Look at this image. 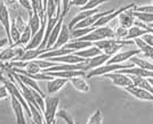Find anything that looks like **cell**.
Returning <instances> with one entry per match:
<instances>
[{
  "label": "cell",
  "instance_id": "obj_1",
  "mask_svg": "<svg viewBox=\"0 0 153 124\" xmlns=\"http://www.w3.org/2000/svg\"><path fill=\"white\" fill-rule=\"evenodd\" d=\"M133 40H119V39H104L94 42V46L97 47L98 49L102 51L103 54H106L108 56H113L118 51H120L123 46L127 44H133Z\"/></svg>",
  "mask_w": 153,
  "mask_h": 124
},
{
  "label": "cell",
  "instance_id": "obj_2",
  "mask_svg": "<svg viewBox=\"0 0 153 124\" xmlns=\"http://www.w3.org/2000/svg\"><path fill=\"white\" fill-rule=\"evenodd\" d=\"M110 38H114V31H113V29L108 27V25H104V26L94 27L93 31H90L88 34H86L85 37L80 38V39H78V40L89 41V42H93V44H94L96 41L104 40V39H110Z\"/></svg>",
  "mask_w": 153,
  "mask_h": 124
},
{
  "label": "cell",
  "instance_id": "obj_3",
  "mask_svg": "<svg viewBox=\"0 0 153 124\" xmlns=\"http://www.w3.org/2000/svg\"><path fill=\"white\" fill-rule=\"evenodd\" d=\"M58 104L59 99L58 97L54 96H48L45 97V107H44V123L45 124H53L56 117V113H57Z\"/></svg>",
  "mask_w": 153,
  "mask_h": 124
},
{
  "label": "cell",
  "instance_id": "obj_4",
  "mask_svg": "<svg viewBox=\"0 0 153 124\" xmlns=\"http://www.w3.org/2000/svg\"><path fill=\"white\" fill-rule=\"evenodd\" d=\"M134 65L130 63V64H104L101 65L98 67L93 68L88 71L87 73V78L91 79V78H95V76H103L104 74H108V73H112V72H117L119 69H123V68H129L133 67Z\"/></svg>",
  "mask_w": 153,
  "mask_h": 124
},
{
  "label": "cell",
  "instance_id": "obj_5",
  "mask_svg": "<svg viewBox=\"0 0 153 124\" xmlns=\"http://www.w3.org/2000/svg\"><path fill=\"white\" fill-rule=\"evenodd\" d=\"M10 15H9V10L7 6L4 4L2 0H0V24L4 26V30L6 32V35H7V40H8V44L9 47L13 46V42L10 40Z\"/></svg>",
  "mask_w": 153,
  "mask_h": 124
},
{
  "label": "cell",
  "instance_id": "obj_6",
  "mask_svg": "<svg viewBox=\"0 0 153 124\" xmlns=\"http://www.w3.org/2000/svg\"><path fill=\"white\" fill-rule=\"evenodd\" d=\"M104 78H108V80H111V82L119 88H127L133 86V81L130 79V76L127 74H122L119 72H112V73H108V74L103 75Z\"/></svg>",
  "mask_w": 153,
  "mask_h": 124
},
{
  "label": "cell",
  "instance_id": "obj_7",
  "mask_svg": "<svg viewBox=\"0 0 153 124\" xmlns=\"http://www.w3.org/2000/svg\"><path fill=\"white\" fill-rule=\"evenodd\" d=\"M140 50L138 49H131V50H126V51H118L113 56L110 57L106 64H122V63L129 61L133 56H137L140 55Z\"/></svg>",
  "mask_w": 153,
  "mask_h": 124
},
{
  "label": "cell",
  "instance_id": "obj_8",
  "mask_svg": "<svg viewBox=\"0 0 153 124\" xmlns=\"http://www.w3.org/2000/svg\"><path fill=\"white\" fill-rule=\"evenodd\" d=\"M10 100H12V108L15 114V118H16V124H26V120L24 116V108L22 104L19 101L16 97H14L13 94H9Z\"/></svg>",
  "mask_w": 153,
  "mask_h": 124
},
{
  "label": "cell",
  "instance_id": "obj_9",
  "mask_svg": "<svg viewBox=\"0 0 153 124\" xmlns=\"http://www.w3.org/2000/svg\"><path fill=\"white\" fill-rule=\"evenodd\" d=\"M110 57L108 55L106 54H101V55H97L95 57H91V58H88V59H86V64H85V72H88L90 69H93V68H96L98 67V66H101V65H104L105 63L108 62V59H110Z\"/></svg>",
  "mask_w": 153,
  "mask_h": 124
},
{
  "label": "cell",
  "instance_id": "obj_10",
  "mask_svg": "<svg viewBox=\"0 0 153 124\" xmlns=\"http://www.w3.org/2000/svg\"><path fill=\"white\" fill-rule=\"evenodd\" d=\"M125 90H126L129 94L134 96L136 99L146 100V101H153L152 93H150L149 91L144 90V89H140V88L136 87V86H130V87L125 88Z\"/></svg>",
  "mask_w": 153,
  "mask_h": 124
},
{
  "label": "cell",
  "instance_id": "obj_11",
  "mask_svg": "<svg viewBox=\"0 0 153 124\" xmlns=\"http://www.w3.org/2000/svg\"><path fill=\"white\" fill-rule=\"evenodd\" d=\"M46 61H49V62H54V63H61V64H79V63L86 62V59L76 56L74 52L64 55V56L51 57V58H47Z\"/></svg>",
  "mask_w": 153,
  "mask_h": 124
},
{
  "label": "cell",
  "instance_id": "obj_12",
  "mask_svg": "<svg viewBox=\"0 0 153 124\" xmlns=\"http://www.w3.org/2000/svg\"><path fill=\"white\" fill-rule=\"evenodd\" d=\"M70 39H71L70 29L68 27V25H65L63 23V24H62V27H61V31H59V33H58L57 40H56L55 44L53 46V48L56 49V48L63 47L64 44H66L69 41H70Z\"/></svg>",
  "mask_w": 153,
  "mask_h": 124
},
{
  "label": "cell",
  "instance_id": "obj_13",
  "mask_svg": "<svg viewBox=\"0 0 153 124\" xmlns=\"http://www.w3.org/2000/svg\"><path fill=\"white\" fill-rule=\"evenodd\" d=\"M68 82H69V80L68 79H64V78H53L47 83V91H48V93H51H51H56Z\"/></svg>",
  "mask_w": 153,
  "mask_h": 124
},
{
  "label": "cell",
  "instance_id": "obj_14",
  "mask_svg": "<svg viewBox=\"0 0 153 124\" xmlns=\"http://www.w3.org/2000/svg\"><path fill=\"white\" fill-rule=\"evenodd\" d=\"M63 21H64V17H59L58 19V22L56 23V25L54 26V29L51 30V34H49V37H48V40H47V44H46V47L47 49H51L53 48V46L55 44L56 42V40H57V37H58V33L61 31V27H62V24H63Z\"/></svg>",
  "mask_w": 153,
  "mask_h": 124
},
{
  "label": "cell",
  "instance_id": "obj_15",
  "mask_svg": "<svg viewBox=\"0 0 153 124\" xmlns=\"http://www.w3.org/2000/svg\"><path fill=\"white\" fill-rule=\"evenodd\" d=\"M135 42V44L137 46V49L140 50V52L145 57V58H150L151 61L153 59V47L149 46L147 44H145L140 38H136L133 40Z\"/></svg>",
  "mask_w": 153,
  "mask_h": 124
},
{
  "label": "cell",
  "instance_id": "obj_16",
  "mask_svg": "<svg viewBox=\"0 0 153 124\" xmlns=\"http://www.w3.org/2000/svg\"><path fill=\"white\" fill-rule=\"evenodd\" d=\"M69 82L72 84V87L78 91H80V92H88L90 90L89 84L87 83V81L85 80L81 75L71 78V79H69Z\"/></svg>",
  "mask_w": 153,
  "mask_h": 124
},
{
  "label": "cell",
  "instance_id": "obj_17",
  "mask_svg": "<svg viewBox=\"0 0 153 124\" xmlns=\"http://www.w3.org/2000/svg\"><path fill=\"white\" fill-rule=\"evenodd\" d=\"M90 46H93V42H89V41H83V40H73V41H69L66 44H64L63 47L66 48V49L72 50L73 52L76 51H79V50H82L88 48Z\"/></svg>",
  "mask_w": 153,
  "mask_h": 124
},
{
  "label": "cell",
  "instance_id": "obj_18",
  "mask_svg": "<svg viewBox=\"0 0 153 124\" xmlns=\"http://www.w3.org/2000/svg\"><path fill=\"white\" fill-rule=\"evenodd\" d=\"M130 79L133 81V86H136V87L140 88V89H144L149 91L150 93L153 94V87L150 84V82L146 78H142V76H136V75H129Z\"/></svg>",
  "mask_w": 153,
  "mask_h": 124
},
{
  "label": "cell",
  "instance_id": "obj_19",
  "mask_svg": "<svg viewBox=\"0 0 153 124\" xmlns=\"http://www.w3.org/2000/svg\"><path fill=\"white\" fill-rule=\"evenodd\" d=\"M48 50L51 49H47V48L46 49H25L23 56L21 57L19 61H22V62H30V61L38 59L41 54H44V52L48 51Z\"/></svg>",
  "mask_w": 153,
  "mask_h": 124
},
{
  "label": "cell",
  "instance_id": "obj_20",
  "mask_svg": "<svg viewBox=\"0 0 153 124\" xmlns=\"http://www.w3.org/2000/svg\"><path fill=\"white\" fill-rule=\"evenodd\" d=\"M135 17L133 16V14H131V9H129V10H125V12H122L119 16H118V19H119V23L121 26L123 27H127L129 29L130 26H133L135 23Z\"/></svg>",
  "mask_w": 153,
  "mask_h": 124
},
{
  "label": "cell",
  "instance_id": "obj_21",
  "mask_svg": "<svg viewBox=\"0 0 153 124\" xmlns=\"http://www.w3.org/2000/svg\"><path fill=\"white\" fill-rule=\"evenodd\" d=\"M29 15H30V17H29L27 26L30 27L32 35H33V34H36V33L38 32V30L40 29V26H41V18H40L38 13H36V12H32L31 14H29Z\"/></svg>",
  "mask_w": 153,
  "mask_h": 124
},
{
  "label": "cell",
  "instance_id": "obj_22",
  "mask_svg": "<svg viewBox=\"0 0 153 124\" xmlns=\"http://www.w3.org/2000/svg\"><path fill=\"white\" fill-rule=\"evenodd\" d=\"M74 54H76V56H79V57H81V58H83V59H88V58L95 57V56H97V55H101V54H102V51L98 49L97 47H95V46L93 44V46H90V47L86 48V49L76 51Z\"/></svg>",
  "mask_w": 153,
  "mask_h": 124
},
{
  "label": "cell",
  "instance_id": "obj_23",
  "mask_svg": "<svg viewBox=\"0 0 153 124\" xmlns=\"http://www.w3.org/2000/svg\"><path fill=\"white\" fill-rule=\"evenodd\" d=\"M46 74L51 75L53 78H64V79H71L74 76H82L85 75L83 71H62V72H47Z\"/></svg>",
  "mask_w": 153,
  "mask_h": 124
},
{
  "label": "cell",
  "instance_id": "obj_24",
  "mask_svg": "<svg viewBox=\"0 0 153 124\" xmlns=\"http://www.w3.org/2000/svg\"><path fill=\"white\" fill-rule=\"evenodd\" d=\"M129 61H130V63H131L134 66H138V67L147 69V71H153L152 61L150 62V61H147L145 58H142V57H138V56H133Z\"/></svg>",
  "mask_w": 153,
  "mask_h": 124
},
{
  "label": "cell",
  "instance_id": "obj_25",
  "mask_svg": "<svg viewBox=\"0 0 153 124\" xmlns=\"http://www.w3.org/2000/svg\"><path fill=\"white\" fill-rule=\"evenodd\" d=\"M16 74H17L19 80L22 81L26 87H29V88H31V89H33V90H36L37 92H39L41 96L45 97V93L41 91V89H40V87H39V84L37 83V80H34V79H32V78H29V76H26V75L19 74V73H16Z\"/></svg>",
  "mask_w": 153,
  "mask_h": 124
},
{
  "label": "cell",
  "instance_id": "obj_26",
  "mask_svg": "<svg viewBox=\"0 0 153 124\" xmlns=\"http://www.w3.org/2000/svg\"><path fill=\"white\" fill-rule=\"evenodd\" d=\"M146 30L140 27L138 25H133L128 29V33H127V37L125 40H134L136 38H140L142 35H144L146 33Z\"/></svg>",
  "mask_w": 153,
  "mask_h": 124
},
{
  "label": "cell",
  "instance_id": "obj_27",
  "mask_svg": "<svg viewBox=\"0 0 153 124\" xmlns=\"http://www.w3.org/2000/svg\"><path fill=\"white\" fill-rule=\"evenodd\" d=\"M29 108H30V117L32 118V122L34 124H45L44 123V115L42 112L39 109L38 107L33 106L32 104H27Z\"/></svg>",
  "mask_w": 153,
  "mask_h": 124
},
{
  "label": "cell",
  "instance_id": "obj_28",
  "mask_svg": "<svg viewBox=\"0 0 153 124\" xmlns=\"http://www.w3.org/2000/svg\"><path fill=\"white\" fill-rule=\"evenodd\" d=\"M131 14L138 22H142L144 24H151L153 23V13H143V12H135L131 10Z\"/></svg>",
  "mask_w": 153,
  "mask_h": 124
},
{
  "label": "cell",
  "instance_id": "obj_29",
  "mask_svg": "<svg viewBox=\"0 0 153 124\" xmlns=\"http://www.w3.org/2000/svg\"><path fill=\"white\" fill-rule=\"evenodd\" d=\"M95 26H90V27H85V29H72L70 31L71 38H73V40L76 39H80V38L85 37L86 34H88L90 31L94 30Z\"/></svg>",
  "mask_w": 153,
  "mask_h": 124
},
{
  "label": "cell",
  "instance_id": "obj_30",
  "mask_svg": "<svg viewBox=\"0 0 153 124\" xmlns=\"http://www.w3.org/2000/svg\"><path fill=\"white\" fill-rule=\"evenodd\" d=\"M32 38V33H31V30H30V27L29 26H26L25 29H24V31L21 33V38H19V44L21 46H24V44H29V41L31 40Z\"/></svg>",
  "mask_w": 153,
  "mask_h": 124
},
{
  "label": "cell",
  "instance_id": "obj_31",
  "mask_svg": "<svg viewBox=\"0 0 153 124\" xmlns=\"http://www.w3.org/2000/svg\"><path fill=\"white\" fill-rule=\"evenodd\" d=\"M10 40H12V42H13V46L14 44H19V38H21V32L19 31V29L15 26L14 24V22L10 23Z\"/></svg>",
  "mask_w": 153,
  "mask_h": 124
},
{
  "label": "cell",
  "instance_id": "obj_32",
  "mask_svg": "<svg viewBox=\"0 0 153 124\" xmlns=\"http://www.w3.org/2000/svg\"><path fill=\"white\" fill-rule=\"evenodd\" d=\"M103 122V115L101 109H96L95 113L91 114L87 124H102Z\"/></svg>",
  "mask_w": 153,
  "mask_h": 124
},
{
  "label": "cell",
  "instance_id": "obj_33",
  "mask_svg": "<svg viewBox=\"0 0 153 124\" xmlns=\"http://www.w3.org/2000/svg\"><path fill=\"white\" fill-rule=\"evenodd\" d=\"M108 0H88L87 4L85 5L83 7H81L80 10H87V9H95L98 6H101L102 4L106 2Z\"/></svg>",
  "mask_w": 153,
  "mask_h": 124
},
{
  "label": "cell",
  "instance_id": "obj_34",
  "mask_svg": "<svg viewBox=\"0 0 153 124\" xmlns=\"http://www.w3.org/2000/svg\"><path fill=\"white\" fill-rule=\"evenodd\" d=\"M114 31V38L117 39H119V40H125L126 37H127V33H128V29L127 27H123V26H119V27H117Z\"/></svg>",
  "mask_w": 153,
  "mask_h": 124
},
{
  "label": "cell",
  "instance_id": "obj_35",
  "mask_svg": "<svg viewBox=\"0 0 153 124\" xmlns=\"http://www.w3.org/2000/svg\"><path fill=\"white\" fill-rule=\"evenodd\" d=\"M56 116H58L59 118H62V120H63L66 124H74L73 118L71 117L70 115L68 114V112H66V111H64V109H62V111H58V112L56 113Z\"/></svg>",
  "mask_w": 153,
  "mask_h": 124
},
{
  "label": "cell",
  "instance_id": "obj_36",
  "mask_svg": "<svg viewBox=\"0 0 153 124\" xmlns=\"http://www.w3.org/2000/svg\"><path fill=\"white\" fill-rule=\"evenodd\" d=\"M14 24H15V26L19 29V31L21 32V33L24 31V29L27 26V23H25V22H24V19L22 18L21 16H17V17L15 18V21H14Z\"/></svg>",
  "mask_w": 153,
  "mask_h": 124
},
{
  "label": "cell",
  "instance_id": "obj_37",
  "mask_svg": "<svg viewBox=\"0 0 153 124\" xmlns=\"http://www.w3.org/2000/svg\"><path fill=\"white\" fill-rule=\"evenodd\" d=\"M70 1L71 0H61V16L65 17L70 9Z\"/></svg>",
  "mask_w": 153,
  "mask_h": 124
},
{
  "label": "cell",
  "instance_id": "obj_38",
  "mask_svg": "<svg viewBox=\"0 0 153 124\" xmlns=\"http://www.w3.org/2000/svg\"><path fill=\"white\" fill-rule=\"evenodd\" d=\"M133 10L135 12H143V13H153V5H145V6H135L133 8Z\"/></svg>",
  "mask_w": 153,
  "mask_h": 124
},
{
  "label": "cell",
  "instance_id": "obj_39",
  "mask_svg": "<svg viewBox=\"0 0 153 124\" xmlns=\"http://www.w3.org/2000/svg\"><path fill=\"white\" fill-rule=\"evenodd\" d=\"M140 39H142V40H143L145 44H147L149 46L153 47V34H152V33L146 32L144 35H142V37H140Z\"/></svg>",
  "mask_w": 153,
  "mask_h": 124
},
{
  "label": "cell",
  "instance_id": "obj_40",
  "mask_svg": "<svg viewBox=\"0 0 153 124\" xmlns=\"http://www.w3.org/2000/svg\"><path fill=\"white\" fill-rule=\"evenodd\" d=\"M17 2H19L23 8H25L26 10L29 12V14H31V13L33 12V10H32V5H31V2H30V0H17Z\"/></svg>",
  "mask_w": 153,
  "mask_h": 124
},
{
  "label": "cell",
  "instance_id": "obj_41",
  "mask_svg": "<svg viewBox=\"0 0 153 124\" xmlns=\"http://www.w3.org/2000/svg\"><path fill=\"white\" fill-rule=\"evenodd\" d=\"M8 97H9V92H8L7 88L5 87V84H1L0 86V100L6 99Z\"/></svg>",
  "mask_w": 153,
  "mask_h": 124
},
{
  "label": "cell",
  "instance_id": "obj_42",
  "mask_svg": "<svg viewBox=\"0 0 153 124\" xmlns=\"http://www.w3.org/2000/svg\"><path fill=\"white\" fill-rule=\"evenodd\" d=\"M88 0H71L70 1V6H79L83 7L87 4Z\"/></svg>",
  "mask_w": 153,
  "mask_h": 124
},
{
  "label": "cell",
  "instance_id": "obj_43",
  "mask_svg": "<svg viewBox=\"0 0 153 124\" xmlns=\"http://www.w3.org/2000/svg\"><path fill=\"white\" fill-rule=\"evenodd\" d=\"M4 1V4L7 6V8H15V7L17 6V0H2Z\"/></svg>",
  "mask_w": 153,
  "mask_h": 124
},
{
  "label": "cell",
  "instance_id": "obj_44",
  "mask_svg": "<svg viewBox=\"0 0 153 124\" xmlns=\"http://www.w3.org/2000/svg\"><path fill=\"white\" fill-rule=\"evenodd\" d=\"M6 67H0V82L2 83L4 81L7 79V76H6Z\"/></svg>",
  "mask_w": 153,
  "mask_h": 124
},
{
  "label": "cell",
  "instance_id": "obj_45",
  "mask_svg": "<svg viewBox=\"0 0 153 124\" xmlns=\"http://www.w3.org/2000/svg\"><path fill=\"white\" fill-rule=\"evenodd\" d=\"M7 44H8V40H7V38H1V39H0V50L4 49Z\"/></svg>",
  "mask_w": 153,
  "mask_h": 124
},
{
  "label": "cell",
  "instance_id": "obj_46",
  "mask_svg": "<svg viewBox=\"0 0 153 124\" xmlns=\"http://www.w3.org/2000/svg\"><path fill=\"white\" fill-rule=\"evenodd\" d=\"M47 1L48 0H41V4H42V10L45 13V8H46V5H47Z\"/></svg>",
  "mask_w": 153,
  "mask_h": 124
},
{
  "label": "cell",
  "instance_id": "obj_47",
  "mask_svg": "<svg viewBox=\"0 0 153 124\" xmlns=\"http://www.w3.org/2000/svg\"><path fill=\"white\" fill-rule=\"evenodd\" d=\"M147 80H149V82H150V84H151V86L153 87V78H149Z\"/></svg>",
  "mask_w": 153,
  "mask_h": 124
},
{
  "label": "cell",
  "instance_id": "obj_48",
  "mask_svg": "<svg viewBox=\"0 0 153 124\" xmlns=\"http://www.w3.org/2000/svg\"><path fill=\"white\" fill-rule=\"evenodd\" d=\"M0 67H6V65L4 63H0Z\"/></svg>",
  "mask_w": 153,
  "mask_h": 124
},
{
  "label": "cell",
  "instance_id": "obj_49",
  "mask_svg": "<svg viewBox=\"0 0 153 124\" xmlns=\"http://www.w3.org/2000/svg\"><path fill=\"white\" fill-rule=\"evenodd\" d=\"M32 124H34V123H33V122H32Z\"/></svg>",
  "mask_w": 153,
  "mask_h": 124
},
{
  "label": "cell",
  "instance_id": "obj_50",
  "mask_svg": "<svg viewBox=\"0 0 153 124\" xmlns=\"http://www.w3.org/2000/svg\"><path fill=\"white\" fill-rule=\"evenodd\" d=\"M152 62H153V59H152Z\"/></svg>",
  "mask_w": 153,
  "mask_h": 124
}]
</instances>
